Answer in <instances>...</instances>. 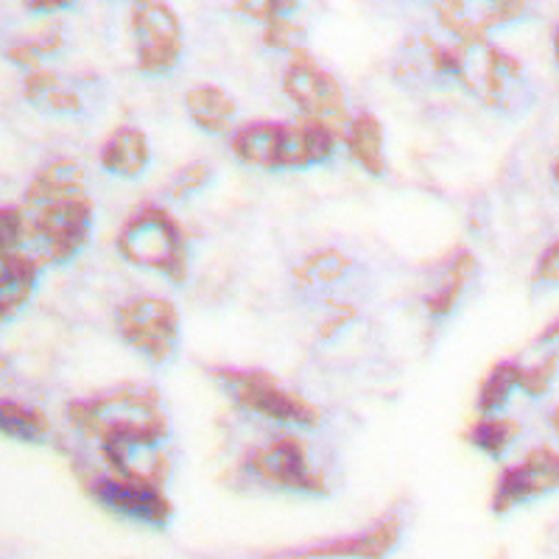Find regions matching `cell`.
<instances>
[{
	"label": "cell",
	"mask_w": 559,
	"mask_h": 559,
	"mask_svg": "<svg viewBox=\"0 0 559 559\" xmlns=\"http://www.w3.org/2000/svg\"><path fill=\"white\" fill-rule=\"evenodd\" d=\"M0 218H3V224H0V229H3V254L26 249V218H23V210L3 207Z\"/></svg>",
	"instance_id": "30"
},
{
	"label": "cell",
	"mask_w": 559,
	"mask_h": 559,
	"mask_svg": "<svg viewBox=\"0 0 559 559\" xmlns=\"http://www.w3.org/2000/svg\"><path fill=\"white\" fill-rule=\"evenodd\" d=\"M344 146H347L353 163H358L369 177L381 179L386 174L383 127L372 112H358L349 118L347 129H344Z\"/></svg>",
	"instance_id": "20"
},
{
	"label": "cell",
	"mask_w": 559,
	"mask_h": 559,
	"mask_svg": "<svg viewBox=\"0 0 559 559\" xmlns=\"http://www.w3.org/2000/svg\"><path fill=\"white\" fill-rule=\"evenodd\" d=\"M403 523L397 518H389V521L378 523L369 532L353 534V537H342V540L322 543V546L302 548L297 554H306V557H386L397 540H401Z\"/></svg>",
	"instance_id": "17"
},
{
	"label": "cell",
	"mask_w": 559,
	"mask_h": 559,
	"mask_svg": "<svg viewBox=\"0 0 559 559\" xmlns=\"http://www.w3.org/2000/svg\"><path fill=\"white\" fill-rule=\"evenodd\" d=\"M247 471L266 487L299 492V496H324L328 481L313 471L308 448L294 437L274 439L247 456Z\"/></svg>",
	"instance_id": "10"
},
{
	"label": "cell",
	"mask_w": 559,
	"mask_h": 559,
	"mask_svg": "<svg viewBox=\"0 0 559 559\" xmlns=\"http://www.w3.org/2000/svg\"><path fill=\"white\" fill-rule=\"evenodd\" d=\"M518 437H521V426H518L515 419L507 417H484L478 419L476 426H471V431L464 433V439L476 451L487 453L489 459H501Z\"/></svg>",
	"instance_id": "24"
},
{
	"label": "cell",
	"mask_w": 559,
	"mask_h": 559,
	"mask_svg": "<svg viewBox=\"0 0 559 559\" xmlns=\"http://www.w3.org/2000/svg\"><path fill=\"white\" fill-rule=\"evenodd\" d=\"M23 96L34 109L45 115H79L87 109L90 90L79 79L39 68L34 73H26Z\"/></svg>",
	"instance_id": "15"
},
{
	"label": "cell",
	"mask_w": 559,
	"mask_h": 559,
	"mask_svg": "<svg viewBox=\"0 0 559 559\" xmlns=\"http://www.w3.org/2000/svg\"><path fill=\"white\" fill-rule=\"evenodd\" d=\"M551 428H554V433L559 437V406L551 412Z\"/></svg>",
	"instance_id": "34"
},
{
	"label": "cell",
	"mask_w": 559,
	"mask_h": 559,
	"mask_svg": "<svg viewBox=\"0 0 559 559\" xmlns=\"http://www.w3.org/2000/svg\"><path fill=\"white\" fill-rule=\"evenodd\" d=\"M456 43H439L426 32L403 39L392 57V76L406 87L417 90L456 87Z\"/></svg>",
	"instance_id": "12"
},
{
	"label": "cell",
	"mask_w": 559,
	"mask_h": 559,
	"mask_svg": "<svg viewBox=\"0 0 559 559\" xmlns=\"http://www.w3.org/2000/svg\"><path fill=\"white\" fill-rule=\"evenodd\" d=\"M521 369L523 367H518L515 361H501L489 369L487 378L481 381V389H478V412L496 414L498 408L507 406L512 392L521 389Z\"/></svg>",
	"instance_id": "25"
},
{
	"label": "cell",
	"mask_w": 559,
	"mask_h": 559,
	"mask_svg": "<svg viewBox=\"0 0 559 559\" xmlns=\"http://www.w3.org/2000/svg\"><path fill=\"white\" fill-rule=\"evenodd\" d=\"M557 338H559V319H557V322H551V324H548L546 331H543V333H540V336H537V344H548V342H557Z\"/></svg>",
	"instance_id": "33"
},
{
	"label": "cell",
	"mask_w": 559,
	"mask_h": 559,
	"mask_svg": "<svg viewBox=\"0 0 559 559\" xmlns=\"http://www.w3.org/2000/svg\"><path fill=\"white\" fill-rule=\"evenodd\" d=\"M213 378L229 394V401L258 417L302 428H317L322 423V412L308 397L283 386L266 369L216 367Z\"/></svg>",
	"instance_id": "6"
},
{
	"label": "cell",
	"mask_w": 559,
	"mask_h": 559,
	"mask_svg": "<svg viewBox=\"0 0 559 559\" xmlns=\"http://www.w3.org/2000/svg\"><path fill=\"white\" fill-rule=\"evenodd\" d=\"M476 274H478L476 258H473L471 252H459L456 258L448 263V269L442 272V277H439V283L433 286V292L426 297L428 317H431L433 322L451 317L453 308H456L459 299H462L464 288L471 286L473 280H476Z\"/></svg>",
	"instance_id": "21"
},
{
	"label": "cell",
	"mask_w": 559,
	"mask_h": 559,
	"mask_svg": "<svg viewBox=\"0 0 559 559\" xmlns=\"http://www.w3.org/2000/svg\"><path fill=\"white\" fill-rule=\"evenodd\" d=\"M554 179H557V185H559V157H557V163H554Z\"/></svg>",
	"instance_id": "36"
},
{
	"label": "cell",
	"mask_w": 559,
	"mask_h": 559,
	"mask_svg": "<svg viewBox=\"0 0 559 559\" xmlns=\"http://www.w3.org/2000/svg\"><path fill=\"white\" fill-rule=\"evenodd\" d=\"M87 492L112 515L146 523V526L163 528L174 518V503L163 492V484L134 481V478L109 473V476H96L93 481H87Z\"/></svg>",
	"instance_id": "11"
},
{
	"label": "cell",
	"mask_w": 559,
	"mask_h": 559,
	"mask_svg": "<svg viewBox=\"0 0 559 559\" xmlns=\"http://www.w3.org/2000/svg\"><path fill=\"white\" fill-rule=\"evenodd\" d=\"M338 129L319 121L292 123H249L233 138V152L243 166L261 171H302L322 166L333 157L338 143Z\"/></svg>",
	"instance_id": "3"
},
{
	"label": "cell",
	"mask_w": 559,
	"mask_h": 559,
	"mask_svg": "<svg viewBox=\"0 0 559 559\" xmlns=\"http://www.w3.org/2000/svg\"><path fill=\"white\" fill-rule=\"evenodd\" d=\"M210 182H213V168L207 163H191V166H185L182 171L174 174L166 193L174 202H185V199H191L199 191H204Z\"/></svg>",
	"instance_id": "27"
},
{
	"label": "cell",
	"mask_w": 559,
	"mask_h": 559,
	"mask_svg": "<svg viewBox=\"0 0 559 559\" xmlns=\"http://www.w3.org/2000/svg\"><path fill=\"white\" fill-rule=\"evenodd\" d=\"M532 283L534 286H557L559 283V241H554L551 247L540 254V261L534 266Z\"/></svg>",
	"instance_id": "31"
},
{
	"label": "cell",
	"mask_w": 559,
	"mask_h": 559,
	"mask_svg": "<svg viewBox=\"0 0 559 559\" xmlns=\"http://www.w3.org/2000/svg\"><path fill=\"white\" fill-rule=\"evenodd\" d=\"M132 39L138 68L148 76H166L182 57V26L163 0H132Z\"/></svg>",
	"instance_id": "9"
},
{
	"label": "cell",
	"mask_w": 559,
	"mask_h": 559,
	"mask_svg": "<svg viewBox=\"0 0 559 559\" xmlns=\"http://www.w3.org/2000/svg\"><path fill=\"white\" fill-rule=\"evenodd\" d=\"M439 26L445 28L456 43L489 39V34L512 26L526 14V0H423Z\"/></svg>",
	"instance_id": "13"
},
{
	"label": "cell",
	"mask_w": 559,
	"mask_h": 559,
	"mask_svg": "<svg viewBox=\"0 0 559 559\" xmlns=\"http://www.w3.org/2000/svg\"><path fill=\"white\" fill-rule=\"evenodd\" d=\"M554 489H559V451L546 445L532 448L523 462L512 464L498 476L492 489V512L507 515L521 503L548 496Z\"/></svg>",
	"instance_id": "14"
},
{
	"label": "cell",
	"mask_w": 559,
	"mask_h": 559,
	"mask_svg": "<svg viewBox=\"0 0 559 559\" xmlns=\"http://www.w3.org/2000/svg\"><path fill=\"white\" fill-rule=\"evenodd\" d=\"M0 431H3V437L26 442V445H39L51 437V419L45 417L39 408L3 401L0 403Z\"/></svg>",
	"instance_id": "23"
},
{
	"label": "cell",
	"mask_w": 559,
	"mask_h": 559,
	"mask_svg": "<svg viewBox=\"0 0 559 559\" xmlns=\"http://www.w3.org/2000/svg\"><path fill=\"white\" fill-rule=\"evenodd\" d=\"M115 328L123 344L152 364L171 361L179 344V313L174 302L157 297H140L118 308Z\"/></svg>",
	"instance_id": "8"
},
{
	"label": "cell",
	"mask_w": 559,
	"mask_h": 559,
	"mask_svg": "<svg viewBox=\"0 0 559 559\" xmlns=\"http://www.w3.org/2000/svg\"><path fill=\"white\" fill-rule=\"evenodd\" d=\"M356 263L338 249H322V252L308 254L306 261L294 269V286L306 297H324V292H333L353 274Z\"/></svg>",
	"instance_id": "18"
},
{
	"label": "cell",
	"mask_w": 559,
	"mask_h": 559,
	"mask_svg": "<svg viewBox=\"0 0 559 559\" xmlns=\"http://www.w3.org/2000/svg\"><path fill=\"white\" fill-rule=\"evenodd\" d=\"M68 419L82 437L98 442L104 462L132 448L163 445L168 437V417L152 386H123L93 401H73Z\"/></svg>",
	"instance_id": "2"
},
{
	"label": "cell",
	"mask_w": 559,
	"mask_h": 559,
	"mask_svg": "<svg viewBox=\"0 0 559 559\" xmlns=\"http://www.w3.org/2000/svg\"><path fill=\"white\" fill-rule=\"evenodd\" d=\"M39 266L43 263L32 252L20 249V252L3 254V272H0V308H3V322L17 317L28 306L34 288H37Z\"/></svg>",
	"instance_id": "16"
},
{
	"label": "cell",
	"mask_w": 559,
	"mask_h": 559,
	"mask_svg": "<svg viewBox=\"0 0 559 559\" xmlns=\"http://www.w3.org/2000/svg\"><path fill=\"white\" fill-rule=\"evenodd\" d=\"M148 159H152V148H148L146 134L134 127L115 129L102 148V168L121 179H138L146 171Z\"/></svg>",
	"instance_id": "19"
},
{
	"label": "cell",
	"mask_w": 559,
	"mask_h": 559,
	"mask_svg": "<svg viewBox=\"0 0 559 559\" xmlns=\"http://www.w3.org/2000/svg\"><path fill=\"white\" fill-rule=\"evenodd\" d=\"M456 87L484 107L501 115L526 112L534 102L526 70L512 53L501 51L489 39L456 43Z\"/></svg>",
	"instance_id": "4"
},
{
	"label": "cell",
	"mask_w": 559,
	"mask_h": 559,
	"mask_svg": "<svg viewBox=\"0 0 559 559\" xmlns=\"http://www.w3.org/2000/svg\"><path fill=\"white\" fill-rule=\"evenodd\" d=\"M70 7H76V0H26V9L32 14H53Z\"/></svg>",
	"instance_id": "32"
},
{
	"label": "cell",
	"mask_w": 559,
	"mask_h": 559,
	"mask_svg": "<svg viewBox=\"0 0 559 559\" xmlns=\"http://www.w3.org/2000/svg\"><path fill=\"white\" fill-rule=\"evenodd\" d=\"M299 7V0H236V12L243 17L254 20V23H272L274 17H288L294 9Z\"/></svg>",
	"instance_id": "28"
},
{
	"label": "cell",
	"mask_w": 559,
	"mask_h": 559,
	"mask_svg": "<svg viewBox=\"0 0 559 559\" xmlns=\"http://www.w3.org/2000/svg\"><path fill=\"white\" fill-rule=\"evenodd\" d=\"M283 90H286L294 107L306 115V121L328 123V127L338 129L344 138L349 118L347 109H344L342 84L306 48L292 53V62L286 68V76H283Z\"/></svg>",
	"instance_id": "7"
},
{
	"label": "cell",
	"mask_w": 559,
	"mask_h": 559,
	"mask_svg": "<svg viewBox=\"0 0 559 559\" xmlns=\"http://www.w3.org/2000/svg\"><path fill=\"white\" fill-rule=\"evenodd\" d=\"M118 254L132 266L148 269L171 283L188 280L191 266V247L182 224L166 207L148 204L138 210L118 236Z\"/></svg>",
	"instance_id": "5"
},
{
	"label": "cell",
	"mask_w": 559,
	"mask_h": 559,
	"mask_svg": "<svg viewBox=\"0 0 559 559\" xmlns=\"http://www.w3.org/2000/svg\"><path fill=\"white\" fill-rule=\"evenodd\" d=\"M554 59H557V64H559V26H557V32H554Z\"/></svg>",
	"instance_id": "35"
},
{
	"label": "cell",
	"mask_w": 559,
	"mask_h": 559,
	"mask_svg": "<svg viewBox=\"0 0 559 559\" xmlns=\"http://www.w3.org/2000/svg\"><path fill=\"white\" fill-rule=\"evenodd\" d=\"M185 107H188L193 123L207 134H227L236 123V102L213 84H197L193 90H188Z\"/></svg>",
	"instance_id": "22"
},
{
	"label": "cell",
	"mask_w": 559,
	"mask_h": 559,
	"mask_svg": "<svg viewBox=\"0 0 559 559\" xmlns=\"http://www.w3.org/2000/svg\"><path fill=\"white\" fill-rule=\"evenodd\" d=\"M20 210L26 218V252L39 263L64 266L87 247L96 207L87 193V174L73 159L39 168Z\"/></svg>",
	"instance_id": "1"
},
{
	"label": "cell",
	"mask_w": 559,
	"mask_h": 559,
	"mask_svg": "<svg viewBox=\"0 0 559 559\" xmlns=\"http://www.w3.org/2000/svg\"><path fill=\"white\" fill-rule=\"evenodd\" d=\"M557 356L543 358L540 364H534V367L521 369V389L528 394V397H543V394L551 389L554 378H557Z\"/></svg>",
	"instance_id": "29"
},
{
	"label": "cell",
	"mask_w": 559,
	"mask_h": 559,
	"mask_svg": "<svg viewBox=\"0 0 559 559\" xmlns=\"http://www.w3.org/2000/svg\"><path fill=\"white\" fill-rule=\"evenodd\" d=\"M263 43L272 48V51H286L297 53L306 48V28L294 23L292 17H274L272 23L263 26Z\"/></svg>",
	"instance_id": "26"
}]
</instances>
